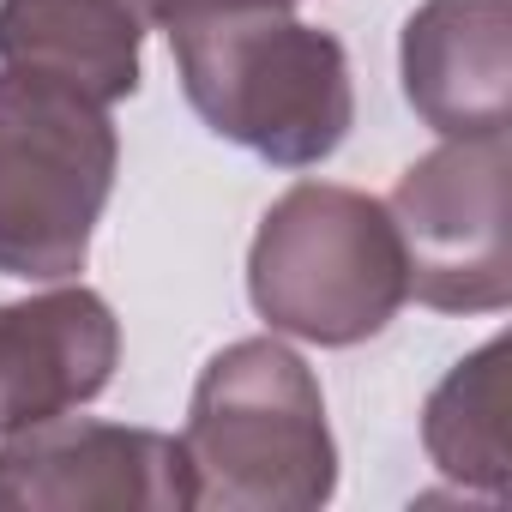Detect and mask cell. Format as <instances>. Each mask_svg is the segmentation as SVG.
<instances>
[{
	"label": "cell",
	"instance_id": "obj_6",
	"mask_svg": "<svg viewBox=\"0 0 512 512\" xmlns=\"http://www.w3.org/2000/svg\"><path fill=\"white\" fill-rule=\"evenodd\" d=\"M0 506L13 512H181L193 470L181 440L127 422L55 416L0 434Z\"/></svg>",
	"mask_w": 512,
	"mask_h": 512
},
{
	"label": "cell",
	"instance_id": "obj_5",
	"mask_svg": "<svg viewBox=\"0 0 512 512\" xmlns=\"http://www.w3.org/2000/svg\"><path fill=\"white\" fill-rule=\"evenodd\" d=\"M512 145L446 139L416 157L386 211L404 247V290L434 314H500L512 302V235H506Z\"/></svg>",
	"mask_w": 512,
	"mask_h": 512
},
{
	"label": "cell",
	"instance_id": "obj_4",
	"mask_svg": "<svg viewBox=\"0 0 512 512\" xmlns=\"http://www.w3.org/2000/svg\"><path fill=\"white\" fill-rule=\"evenodd\" d=\"M121 139L73 85L0 67V278L67 284L91 260Z\"/></svg>",
	"mask_w": 512,
	"mask_h": 512
},
{
	"label": "cell",
	"instance_id": "obj_11",
	"mask_svg": "<svg viewBox=\"0 0 512 512\" xmlns=\"http://www.w3.org/2000/svg\"><path fill=\"white\" fill-rule=\"evenodd\" d=\"M133 7L145 13V25H151V31H163V25H169V13L181 7V0H133Z\"/></svg>",
	"mask_w": 512,
	"mask_h": 512
},
{
	"label": "cell",
	"instance_id": "obj_1",
	"mask_svg": "<svg viewBox=\"0 0 512 512\" xmlns=\"http://www.w3.org/2000/svg\"><path fill=\"white\" fill-rule=\"evenodd\" d=\"M169 49L193 115L278 169L326 163L356 127L350 55L290 7H175Z\"/></svg>",
	"mask_w": 512,
	"mask_h": 512
},
{
	"label": "cell",
	"instance_id": "obj_9",
	"mask_svg": "<svg viewBox=\"0 0 512 512\" xmlns=\"http://www.w3.org/2000/svg\"><path fill=\"white\" fill-rule=\"evenodd\" d=\"M145 31L133 0H0V67L73 85L115 109L145 79Z\"/></svg>",
	"mask_w": 512,
	"mask_h": 512
},
{
	"label": "cell",
	"instance_id": "obj_10",
	"mask_svg": "<svg viewBox=\"0 0 512 512\" xmlns=\"http://www.w3.org/2000/svg\"><path fill=\"white\" fill-rule=\"evenodd\" d=\"M506 362H512V344L500 332L482 350H470L422 404V446H428L434 470L446 482L482 494V500L512 494V440H506L512 386H506Z\"/></svg>",
	"mask_w": 512,
	"mask_h": 512
},
{
	"label": "cell",
	"instance_id": "obj_12",
	"mask_svg": "<svg viewBox=\"0 0 512 512\" xmlns=\"http://www.w3.org/2000/svg\"><path fill=\"white\" fill-rule=\"evenodd\" d=\"M181 7H296V0H181Z\"/></svg>",
	"mask_w": 512,
	"mask_h": 512
},
{
	"label": "cell",
	"instance_id": "obj_3",
	"mask_svg": "<svg viewBox=\"0 0 512 512\" xmlns=\"http://www.w3.org/2000/svg\"><path fill=\"white\" fill-rule=\"evenodd\" d=\"M404 296V247L386 199L374 193L296 181L253 229L247 302L278 338L350 350L380 338Z\"/></svg>",
	"mask_w": 512,
	"mask_h": 512
},
{
	"label": "cell",
	"instance_id": "obj_8",
	"mask_svg": "<svg viewBox=\"0 0 512 512\" xmlns=\"http://www.w3.org/2000/svg\"><path fill=\"white\" fill-rule=\"evenodd\" d=\"M404 97L440 139L512 127V0H422L398 43Z\"/></svg>",
	"mask_w": 512,
	"mask_h": 512
},
{
	"label": "cell",
	"instance_id": "obj_2",
	"mask_svg": "<svg viewBox=\"0 0 512 512\" xmlns=\"http://www.w3.org/2000/svg\"><path fill=\"white\" fill-rule=\"evenodd\" d=\"M181 452L193 506L211 512H314L338 494L326 392L278 332L235 338L199 368Z\"/></svg>",
	"mask_w": 512,
	"mask_h": 512
},
{
	"label": "cell",
	"instance_id": "obj_7",
	"mask_svg": "<svg viewBox=\"0 0 512 512\" xmlns=\"http://www.w3.org/2000/svg\"><path fill=\"white\" fill-rule=\"evenodd\" d=\"M121 362V320L85 284L0 302V434L91 404Z\"/></svg>",
	"mask_w": 512,
	"mask_h": 512
}]
</instances>
